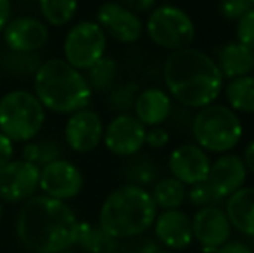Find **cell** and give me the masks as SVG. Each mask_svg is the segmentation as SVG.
Instances as JSON below:
<instances>
[{
    "label": "cell",
    "mask_w": 254,
    "mask_h": 253,
    "mask_svg": "<svg viewBox=\"0 0 254 253\" xmlns=\"http://www.w3.org/2000/svg\"><path fill=\"white\" fill-rule=\"evenodd\" d=\"M78 217L67 203L35 194L19 206L16 238L31 253H63L76 243Z\"/></svg>",
    "instance_id": "6da1fadb"
},
{
    "label": "cell",
    "mask_w": 254,
    "mask_h": 253,
    "mask_svg": "<svg viewBox=\"0 0 254 253\" xmlns=\"http://www.w3.org/2000/svg\"><path fill=\"white\" fill-rule=\"evenodd\" d=\"M163 80L168 95L189 109L216 102L225 85L216 61L195 47L170 52L163 64Z\"/></svg>",
    "instance_id": "7a4b0ae2"
},
{
    "label": "cell",
    "mask_w": 254,
    "mask_h": 253,
    "mask_svg": "<svg viewBox=\"0 0 254 253\" xmlns=\"http://www.w3.org/2000/svg\"><path fill=\"white\" fill-rule=\"evenodd\" d=\"M33 92L45 111L54 115H73L90 106L94 92L85 73L63 58H51L42 61L33 75Z\"/></svg>",
    "instance_id": "3957f363"
},
{
    "label": "cell",
    "mask_w": 254,
    "mask_h": 253,
    "mask_svg": "<svg viewBox=\"0 0 254 253\" xmlns=\"http://www.w3.org/2000/svg\"><path fill=\"white\" fill-rule=\"evenodd\" d=\"M157 212L151 192L145 187L123 184L102 201L97 226L116 241L135 240L151 229Z\"/></svg>",
    "instance_id": "277c9868"
},
{
    "label": "cell",
    "mask_w": 254,
    "mask_h": 253,
    "mask_svg": "<svg viewBox=\"0 0 254 253\" xmlns=\"http://www.w3.org/2000/svg\"><path fill=\"white\" fill-rule=\"evenodd\" d=\"M47 111L37 95L26 88H14L0 97V132L14 144H24L42 134Z\"/></svg>",
    "instance_id": "5b68a950"
},
{
    "label": "cell",
    "mask_w": 254,
    "mask_h": 253,
    "mask_svg": "<svg viewBox=\"0 0 254 253\" xmlns=\"http://www.w3.org/2000/svg\"><path fill=\"white\" fill-rule=\"evenodd\" d=\"M192 135L195 139V144L206 153L211 151L216 155H223V153H230L241 142L244 128L234 109L213 102L199 109L197 115L194 116Z\"/></svg>",
    "instance_id": "8992f818"
},
{
    "label": "cell",
    "mask_w": 254,
    "mask_h": 253,
    "mask_svg": "<svg viewBox=\"0 0 254 253\" xmlns=\"http://www.w3.org/2000/svg\"><path fill=\"white\" fill-rule=\"evenodd\" d=\"M144 31L154 45L170 52L190 47L195 38L192 17L177 5L154 7L144 24Z\"/></svg>",
    "instance_id": "52a82bcc"
},
{
    "label": "cell",
    "mask_w": 254,
    "mask_h": 253,
    "mask_svg": "<svg viewBox=\"0 0 254 253\" xmlns=\"http://www.w3.org/2000/svg\"><path fill=\"white\" fill-rule=\"evenodd\" d=\"M107 35L95 21H80L67 30L63 42L64 61L80 71H87L106 56Z\"/></svg>",
    "instance_id": "ba28073f"
},
{
    "label": "cell",
    "mask_w": 254,
    "mask_h": 253,
    "mask_svg": "<svg viewBox=\"0 0 254 253\" xmlns=\"http://www.w3.org/2000/svg\"><path fill=\"white\" fill-rule=\"evenodd\" d=\"M85 187V175L74 162L67 158H59L47 165L40 167L38 191L49 198L59 201H71L78 198Z\"/></svg>",
    "instance_id": "9c48e42d"
},
{
    "label": "cell",
    "mask_w": 254,
    "mask_h": 253,
    "mask_svg": "<svg viewBox=\"0 0 254 253\" xmlns=\"http://www.w3.org/2000/svg\"><path fill=\"white\" fill-rule=\"evenodd\" d=\"M40 180V167L21 158H14L0 169V201L9 205H23L37 194Z\"/></svg>",
    "instance_id": "30bf717a"
},
{
    "label": "cell",
    "mask_w": 254,
    "mask_h": 253,
    "mask_svg": "<svg viewBox=\"0 0 254 253\" xmlns=\"http://www.w3.org/2000/svg\"><path fill=\"white\" fill-rule=\"evenodd\" d=\"M145 132L147 128L131 113H121L104 127L102 144L111 155L131 158L138 155L145 146Z\"/></svg>",
    "instance_id": "8fae6325"
},
{
    "label": "cell",
    "mask_w": 254,
    "mask_h": 253,
    "mask_svg": "<svg viewBox=\"0 0 254 253\" xmlns=\"http://www.w3.org/2000/svg\"><path fill=\"white\" fill-rule=\"evenodd\" d=\"M102 116L95 109L85 108L67 116L64 125V144L78 155H88L102 144Z\"/></svg>",
    "instance_id": "7c38bea8"
},
{
    "label": "cell",
    "mask_w": 254,
    "mask_h": 253,
    "mask_svg": "<svg viewBox=\"0 0 254 253\" xmlns=\"http://www.w3.org/2000/svg\"><path fill=\"white\" fill-rule=\"evenodd\" d=\"M95 23L107 37L114 38L120 44H135L144 35V23L140 16L118 3L116 0H107L99 5Z\"/></svg>",
    "instance_id": "4fadbf2b"
},
{
    "label": "cell",
    "mask_w": 254,
    "mask_h": 253,
    "mask_svg": "<svg viewBox=\"0 0 254 253\" xmlns=\"http://www.w3.org/2000/svg\"><path fill=\"white\" fill-rule=\"evenodd\" d=\"M7 51L12 52H40L51 38V30L40 19L33 16H16L7 23L2 31Z\"/></svg>",
    "instance_id": "5bb4252c"
},
{
    "label": "cell",
    "mask_w": 254,
    "mask_h": 253,
    "mask_svg": "<svg viewBox=\"0 0 254 253\" xmlns=\"http://www.w3.org/2000/svg\"><path fill=\"white\" fill-rule=\"evenodd\" d=\"M232 226L221 206H204L197 208L192 217L194 241L204 248V252L214 253L232 238Z\"/></svg>",
    "instance_id": "9a60e30c"
},
{
    "label": "cell",
    "mask_w": 254,
    "mask_h": 253,
    "mask_svg": "<svg viewBox=\"0 0 254 253\" xmlns=\"http://www.w3.org/2000/svg\"><path fill=\"white\" fill-rule=\"evenodd\" d=\"M211 160L197 144H180L168 156V170L171 177L187 187L206 182L209 175Z\"/></svg>",
    "instance_id": "2e32d148"
},
{
    "label": "cell",
    "mask_w": 254,
    "mask_h": 253,
    "mask_svg": "<svg viewBox=\"0 0 254 253\" xmlns=\"http://www.w3.org/2000/svg\"><path fill=\"white\" fill-rule=\"evenodd\" d=\"M154 238L170 252H182L194 243L192 219L184 210H161L152 224Z\"/></svg>",
    "instance_id": "e0dca14e"
},
{
    "label": "cell",
    "mask_w": 254,
    "mask_h": 253,
    "mask_svg": "<svg viewBox=\"0 0 254 253\" xmlns=\"http://www.w3.org/2000/svg\"><path fill=\"white\" fill-rule=\"evenodd\" d=\"M246 180H248V170L239 155L223 153L214 162H211L207 184L223 199L244 187Z\"/></svg>",
    "instance_id": "ac0fdd59"
},
{
    "label": "cell",
    "mask_w": 254,
    "mask_h": 253,
    "mask_svg": "<svg viewBox=\"0 0 254 253\" xmlns=\"http://www.w3.org/2000/svg\"><path fill=\"white\" fill-rule=\"evenodd\" d=\"M171 109H173V104H171V97L168 95V92L151 87L138 92L133 106V116L145 128L159 127L170 118Z\"/></svg>",
    "instance_id": "d6986e66"
},
{
    "label": "cell",
    "mask_w": 254,
    "mask_h": 253,
    "mask_svg": "<svg viewBox=\"0 0 254 253\" xmlns=\"http://www.w3.org/2000/svg\"><path fill=\"white\" fill-rule=\"evenodd\" d=\"M225 213L232 229L242 236L254 238V187L244 186L225 199Z\"/></svg>",
    "instance_id": "ffe728a7"
},
{
    "label": "cell",
    "mask_w": 254,
    "mask_h": 253,
    "mask_svg": "<svg viewBox=\"0 0 254 253\" xmlns=\"http://www.w3.org/2000/svg\"><path fill=\"white\" fill-rule=\"evenodd\" d=\"M214 61L227 80L246 77L254 71V51L237 40L228 42L220 49Z\"/></svg>",
    "instance_id": "44dd1931"
},
{
    "label": "cell",
    "mask_w": 254,
    "mask_h": 253,
    "mask_svg": "<svg viewBox=\"0 0 254 253\" xmlns=\"http://www.w3.org/2000/svg\"><path fill=\"white\" fill-rule=\"evenodd\" d=\"M228 108L235 113L254 115V75L232 78L223 85Z\"/></svg>",
    "instance_id": "7402d4cb"
},
{
    "label": "cell",
    "mask_w": 254,
    "mask_h": 253,
    "mask_svg": "<svg viewBox=\"0 0 254 253\" xmlns=\"http://www.w3.org/2000/svg\"><path fill=\"white\" fill-rule=\"evenodd\" d=\"M66 149V144L57 139H33L30 142H24L21 149V160L37 167H44L51 162L64 158Z\"/></svg>",
    "instance_id": "603a6c76"
},
{
    "label": "cell",
    "mask_w": 254,
    "mask_h": 253,
    "mask_svg": "<svg viewBox=\"0 0 254 253\" xmlns=\"http://www.w3.org/2000/svg\"><path fill=\"white\" fill-rule=\"evenodd\" d=\"M189 187L177 180L175 177H163L152 186L151 196L157 210H178L187 199Z\"/></svg>",
    "instance_id": "cb8c5ba5"
},
{
    "label": "cell",
    "mask_w": 254,
    "mask_h": 253,
    "mask_svg": "<svg viewBox=\"0 0 254 253\" xmlns=\"http://www.w3.org/2000/svg\"><path fill=\"white\" fill-rule=\"evenodd\" d=\"M88 253H114L118 250V241L106 234L99 226L90 222H78L76 243Z\"/></svg>",
    "instance_id": "d4e9b609"
},
{
    "label": "cell",
    "mask_w": 254,
    "mask_h": 253,
    "mask_svg": "<svg viewBox=\"0 0 254 253\" xmlns=\"http://www.w3.org/2000/svg\"><path fill=\"white\" fill-rule=\"evenodd\" d=\"M42 21L47 26L61 28L71 24L76 17L80 2L78 0H37Z\"/></svg>",
    "instance_id": "484cf974"
},
{
    "label": "cell",
    "mask_w": 254,
    "mask_h": 253,
    "mask_svg": "<svg viewBox=\"0 0 254 253\" xmlns=\"http://www.w3.org/2000/svg\"><path fill=\"white\" fill-rule=\"evenodd\" d=\"M44 59L40 58L38 52H12V51H3L0 54V70L5 73L12 75V77H31L37 73L38 66L42 64Z\"/></svg>",
    "instance_id": "4316f807"
},
{
    "label": "cell",
    "mask_w": 254,
    "mask_h": 253,
    "mask_svg": "<svg viewBox=\"0 0 254 253\" xmlns=\"http://www.w3.org/2000/svg\"><path fill=\"white\" fill-rule=\"evenodd\" d=\"M85 73L88 85H90L92 92H111L116 84L118 78V64L114 59L104 56L102 59H99L94 66H90Z\"/></svg>",
    "instance_id": "83f0119b"
},
{
    "label": "cell",
    "mask_w": 254,
    "mask_h": 253,
    "mask_svg": "<svg viewBox=\"0 0 254 253\" xmlns=\"http://www.w3.org/2000/svg\"><path fill=\"white\" fill-rule=\"evenodd\" d=\"M157 170L154 163L145 156H131L130 162L125 163V177H127V184H133V186L145 187L156 180Z\"/></svg>",
    "instance_id": "f1b7e54d"
},
{
    "label": "cell",
    "mask_w": 254,
    "mask_h": 253,
    "mask_svg": "<svg viewBox=\"0 0 254 253\" xmlns=\"http://www.w3.org/2000/svg\"><path fill=\"white\" fill-rule=\"evenodd\" d=\"M138 85L137 84H125L120 87L113 88L111 92H107V104L113 111H116L118 115L121 113H130L133 111L135 99L138 95Z\"/></svg>",
    "instance_id": "f546056e"
},
{
    "label": "cell",
    "mask_w": 254,
    "mask_h": 253,
    "mask_svg": "<svg viewBox=\"0 0 254 253\" xmlns=\"http://www.w3.org/2000/svg\"><path fill=\"white\" fill-rule=\"evenodd\" d=\"M187 199L194 206H197V208H204V206H221L225 203V199L207 184V180L189 187Z\"/></svg>",
    "instance_id": "4dcf8cb0"
},
{
    "label": "cell",
    "mask_w": 254,
    "mask_h": 253,
    "mask_svg": "<svg viewBox=\"0 0 254 253\" xmlns=\"http://www.w3.org/2000/svg\"><path fill=\"white\" fill-rule=\"evenodd\" d=\"M253 9L249 0H221L220 2V14L223 19L235 21L237 23L241 17H244Z\"/></svg>",
    "instance_id": "1f68e13d"
},
{
    "label": "cell",
    "mask_w": 254,
    "mask_h": 253,
    "mask_svg": "<svg viewBox=\"0 0 254 253\" xmlns=\"http://www.w3.org/2000/svg\"><path fill=\"white\" fill-rule=\"evenodd\" d=\"M235 35H237V42H241L246 47L254 51V7L244 17H241V19L237 21Z\"/></svg>",
    "instance_id": "d6a6232c"
},
{
    "label": "cell",
    "mask_w": 254,
    "mask_h": 253,
    "mask_svg": "<svg viewBox=\"0 0 254 253\" xmlns=\"http://www.w3.org/2000/svg\"><path fill=\"white\" fill-rule=\"evenodd\" d=\"M170 142V134L164 127H149L145 132V146L151 149H163Z\"/></svg>",
    "instance_id": "836d02e7"
},
{
    "label": "cell",
    "mask_w": 254,
    "mask_h": 253,
    "mask_svg": "<svg viewBox=\"0 0 254 253\" xmlns=\"http://www.w3.org/2000/svg\"><path fill=\"white\" fill-rule=\"evenodd\" d=\"M116 2L140 16L142 12H151L154 7H156L157 0H116Z\"/></svg>",
    "instance_id": "e575fe53"
},
{
    "label": "cell",
    "mask_w": 254,
    "mask_h": 253,
    "mask_svg": "<svg viewBox=\"0 0 254 253\" xmlns=\"http://www.w3.org/2000/svg\"><path fill=\"white\" fill-rule=\"evenodd\" d=\"M14 153H16V144L5 134L0 132V169L9 162H12Z\"/></svg>",
    "instance_id": "d590c367"
},
{
    "label": "cell",
    "mask_w": 254,
    "mask_h": 253,
    "mask_svg": "<svg viewBox=\"0 0 254 253\" xmlns=\"http://www.w3.org/2000/svg\"><path fill=\"white\" fill-rule=\"evenodd\" d=\"M214 253H254V250L249 247L246 241H239V240H230L220 247Z\"/></svg>",
    "instance_id": "8d00e7d4"
},
{
    "label": "cell",
    "mask_w": 254,
    "mask_h": 253,
    "mask_svg": "<svg viewBox=\"0 0 254 253\" xmlns=\"http://www.w3.org/2000/svg\"><path fill=\"white\" fill-rule=\"evenodd\" d=\"M159 248V243H157L154 238H142L135 243V247L131 248L130 253H157Z\"/></svg>",
    "instance_id": "74e56055"
},
{
    "label": "cell",
    "mask_w": 254,
    "mask_h": 253,
    "mask_svg": "<svg viewBox=\"0 0 254 253\" xmlns=\"http://www.w3.org/2000/svg\"><path fill=\"white\" fill-rule=\"evenodd\" d=\"M12 19V0H0V33Z\"/></svg>",
    "instance_id": "f35d334b"
},
{
    "label": "cell",
    "mask_w": 254,
    "mask_h": 253,
    "mask_svg": "<svg viewBox=\"0 0 254 253\" xmlns=\"http://www.w3.org/2000/svg\"><path fill=\"white\" fill-rule=\"evenodd\" d=\"M242 162H244L248 173H253V175H254V139L251 142H248V146L244 148V156H242Z\"/></svg>",
    "instance_id": "ab89813d"
},
{
    "label": "cell",
    "mask_w": 254,
    "mask_h": 253,
    "mask_svg": "<svg viewBox=\"0 0 254 253\" xmlns=\"http://www.w3.org/2000/svg\"><path fill=\"white\" fill-rule=\"evenodd\" d=\"M2 219H3V203L0 201V224H2Z\"/></svg>",
    "instance_id": "60d3db41"
},
{
    "label": "cell",
    "mask_w": 254,
    "mask_h": 253,
    "mask_svg": "<svg viewBox=\"0 0 254 253\" xmlns=\"http://www.w3.org/2000/svg\"><path fill=\"white\" fill-rule=\"evenodd\" d=\"M157 253H177V252H170V250H159Z\"/></svg>",
    "instance_id": "b9f144b4"
},
{
    "label": "cell",
    "mask_w": 254,
    "mask_h": 253,
    "mask_svg": "<svg viewBox=\"0 0 254 253\" xmlns=\"http://www.w3.org/2000/svg\"><path fill=\"white\" fill-rule=\"evenodd\" d=\"M249 2H251V5L254 7V0H249Z\"/></svg>",
    "instance_id": "7bdbcfd3"
},
{
    "label": "cell",
    "mask_w": 254,
    "mask_h": 253,
    "mask_svg": "<svg viewBox=\"0 0 254 253\" xmlns=\"http://www.w3.org/2000/svg\"><path fill=\"white\" fill-rule=\"evenodd\" d=\"M63 253H71V252H69V250H67V252H63Z\"/></svg>",
    "instance_id": "ee69618b"
}]
</instances>
